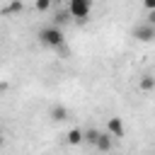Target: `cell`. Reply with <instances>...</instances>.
Masks as SVG:
<instances>
[{
    "label": "cell",
    "instance_id": "cell-1",
    "mask_svg": "<svg viewBox=\"0 0 155 155\" xmlns=\"http://www.w3.org/2000/svg\"><path fill=\"white\" fill-rule=\"evenodd\" d=\"M39 41H41L44 46L58 48V46H63V31H61L58 27H44V29L39 31Z\"/></svg>",
    "mask_w": 155,
    "mask_h": 155
},
{
    "label": "cell",
    "instance_id": "cell-2",
    "mask_svg": "<svg viewBox=\"0 0 155 155\" xmlns=\"http://www.w3.org/2000/svg\"><path fill=\"white\" fill-rule=\"evenodd\" d=\"M90 10H92V2H90V0H70V2H68V12H70V17L78 19L80 24L87 19Z\"/></svg>",
    "mask_w": 155,
    "mask_h": 155
},
{
    "label": "cell",
    "instance_id": "cell-3",
    "mask_svg": "<svg viewBox=\"0 0 155 155\" xmlns=\"http://www.w3.org/2000/svg\"><path fill=\"white\" fill-rule=\"evenodd\" d=\"M107 133H109L111 138H124V133H126L124 121H121L119 116H111V119L107 121Z\"/></svg>",
    "mask_w": 155,
    "mask_h": 155
},
{
    "label": "cell",
    "instance_id": "cell-4",
    "mask_svg": "<svg viewBox=\"0 0 155 155\" xmlns=\"http://www.w3.org/2000/svg\"><path fill=\"white\" fill-rule=\"evenodd\" d=\"M133 34H136V39H140V41H153L155 39V27L153 24H138L136 29H133Z\"/></svg>",
    "mask_w": 155,
    "mask_h": 155
},
{
    "label": "cell",
    "instance_id": "cell-5",
    "mask_svg": "<svg viewBox=\"0 0 155 155\" xmlns=\"http://www.w3.org/2000/svg\"><path fill=\"white\" fill-rule=\"evenodd\" d=\"M94 148H97V150H102V153H109V150H111V136H109V133H99V136H97Z\"/></svg>",
    "mask_w": 155,
    "mask_h": 155
},
{
    "label": "cell",
    "instance_id": "cell-6",
    "mask_svg": "<svg viewBox=\"0 0 155 155\" xmlns=\"http://www.w3.org/2000/svg\"><path fill=\"white\" fill-rule=\"evenodd\" d=\"M53 22H56L53 27H58V29H61V24H68V22H70V12H68V7H58Z\"/></svg>",
    "mask_w": 155,
    "mask_h": 155
},
{
    "label": "cell",
    "instance_id": "cell-7",
    "mask_svg": "<svg viewBox=\"0 0 155 155\" xmlns=\"http://www.w3.org/2000/svg\"><path fill=\"white\" fill-rule=\"evenodd\" d=\"M138 85H140V90H143V92H148V90H155V78H153V75H143Z\"/></svg>",
    "mask_w": 155,
    "mask_h": 155
},
{
    "label": "cell",
    "instance_id": "cell-8",
    "mask_svg": "<svg viewBox=\"0 0 155 155\" xmlns=\"http://www.w3.org/2000/svg\"><path fill=\"white\" fill-rule=\"evenodd\" d=\"M51 119H53V121L68 119V109H65V107H53V109H51Z\"/></svg>",
    "mask_w": 155,
    "mask_h": 155
},
{
    "label": "cell",
    "instance_id": "cell-9",
    "mask_svg": "<svg viewBox=\"0 0 155 155\" xmlns=\"http://www.w3.org/2000/svg\"><path fill=\"white\" fill-rule=\"evenodd\" d=\"M68 143H70V145L82 143V131H80V128H70V131H68Z\"/></svg>",
    "mask_w": 155,
    "mask_h": 155
},
{
    "label": "cell",
    "instance_id": "cell-10",
    "mask_svg": "<svg viewBox=\"0 0 155 155\" xmlns=\"http://www.w3.org/2000/svg\"><path fill=\"white\" fill-rule=\"evenodd\" d=\"M97 136H99V131L97 128H87V131H82V140H87V143H97Z\"/></svg>",
    "mask_w": 155,
    "mask_h": 155
},
{
    "label": "cell",
    "instance_id": "cell-11",
    "mask_svg": "<svg viewBox=\"0 0 155 155\" xmlns=\"http://www.w3.org/2000/svg\"><path fill=\"white\" fill-rule=\"evenodd\" d=\"M22 7H24V5H22V2H10V5H7V7H5V10H2V12H19V10H22Z\"/></svg>",
    "mask_w": 155,
    "mask_h": 155
},
{
    "label": "cell",
    "instance_id": "cell-12",
    "mask_svg": "<svg viewBox=\"0 0 155 155\" xmlns=\"http://www.w3.org/2000/svg\"><path fill=\"white\" fill-rule=\"evenodd\" d=\"M34 7H36L39 12H44V10H48V7H51V2H48V0H36V5H34Z\"/></svg>",
    "mask_w": 155,
    "mask_h": 155
},
{
    "label": "cell",
    "instance_id": "cell-13",
    "mask_svg": "<svg viewBox=\"0 0 155 155\" xmlns=\"http://www.w3.org/2000/svg\"><path fill=\"white\" fill-rule=\"evenodd\" d=\"M145 10L148 12H155V0H145Z\"/></svg>",
    "mask_w": 155,
    "mask_h": 155
},
{
    "label": "cell",
    "instance_id": "cell-14",
    "mask_svg": "<svg viewBox=\"0 0 155 155\" xmlns=\"http://www.w3.org/2000/svg\"><path fill=\"white\" fill-rule=\"evenodd\" d=\"M148 24H153V27H155V12H150V15H148Z\"/></svg>",
    "mask_w": 155,
    "mask_h": 155
},
{
    "label": "cell",
    "instance_id": "cell-15",
    "mask_svg": "<svg viewBox=\"0 0 155 155\" xmlns=\"http://www.w3.org/2000/svg\"><path fill=\"white\" fill-rule=\"evenodd\" d=\"M0 145H2V136H0Z\"/></svg>",
    "mask_w": 155,
    "mask_h": 155
},
{
    "label": "cell",
    "instance_id": "cell-16",
    "mask_svg": "<svg viewBox=\"0 0 155 155\" xmlns=\"http://www.w3.org/2000/svg\"><path fill=\"white\" fill-rule=\"evenodd\" d=\"M0 136H2V128H0Z\"/></svg>",
    "mask_w": 155,
    "mask_h": 155
}]
</instances>
